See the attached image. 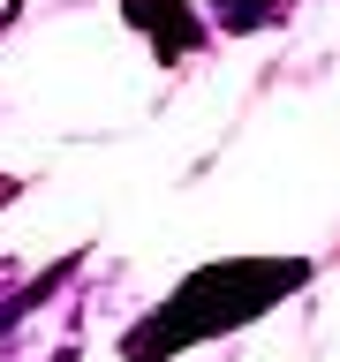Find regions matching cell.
I'll return each instance as SVG.
<instances>
[{"label":"cell","instance_id":"1","mask_svg":"<svg viewBox=\"0 0 340 362\" xmlns=\"http://www.w3.org/2000/svg\"><path fill=\"white\" fill-rule=\"evenodd\" d=\"M288 287H302V264H220V272H197L159 317H144V325L129 332L121 355H129V362L174 355V347L204 339L212 325H242V317H257L265 302H280Z\"/></svg>","mask_w":340,"mask_h":362},{"label":"cell","instance_id":"2","mask_svg":"<svg viewBox=\"0 0 340 362\" xmlns=\"http://www.w3.org/2000/svg\"><path fill=\"white\" fill-rule=\"evenodd\" d=\"M129 16L144 23V30H152L159 45H166V61H181V53H189V45L204 38V30H197V23H189V16H181L174 0H159V8H152V0H129Z\"/></svg>","mask_w":340,"mask_h":362},{"label":"cell","instance_id":"3","mask_svg":"<svg viewBox=\"0 0 340 362\" xmlns=\"http://www.w3.org/2000/svg\"><path fill=\"white\" fill-rule=\"evenodd\" d=\"M8 197H16V181H8V174H0V204H8Z\"/></svg>","mask_w":340,"mask_h":362}]
</instances>
